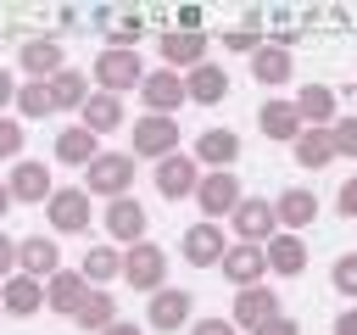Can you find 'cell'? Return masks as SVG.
Returning <instances> with one entry per match:
<instances>
[{"mask_svg": "<svg viewBox=\"0 0 357 335\" xmlns=\"http://www.w3.org/2000/svg\"><path fill=\"white\" fill-rule=\"evenodd\" d=\"M84 190H89V195H106V201L128 195V190H134V156H128V151H100V156L84 168Z\"/></svg>", "mask_w": 357, "mask_h": 335, "instance_id": "cell-1", "label": "cell"}, {"mask_svg": "<svg viewBox=\"0 0 357 335\" xmlns=\"http://www.w3.org/2000/svg\"><path fill=\"white\" fill-rule=\"evenodd\" d=\"M145 84V61L134 56V50H123V45H106L100 56H95V89H106V95H123V89H139Z\"/></svg>", "mask_w": 357, "mask_h": 335, "instance_id": "cell-2", "label": "cell"}, {"mask_svg": "<svg viewBox=\"0 0 357 335\" xmlns=\"http://www.w3.org/2000/svg\"><path fill=\"white\" fill-rule=\"evenodd\" d=\"M123 279L134 285V290H162V279H167V251L156 246V240H139V246H128L123 251Z\"/></svg>", "mask_w": 357, "mask_h": 335, "instance_id": "cell-3", "label": "cell"}, {"mask_svg": "<svg viewBox=\"0 0 357 335\" xmlns=\"http://www.w3.org/2000/svg\"><path fill=\"white\" fill-rule=\"evenodd\" d=\"M89 190L84 184H67V190H56L50 201H45V218H50V229L56 234H84L89 229Z\"/></svg>", "mask_w": 357, "mask_h": 335, "instance_id": "cell-4", "label": "cell"}, {"mask_svg": "<svg viewBox=\"0 0 357 335\" xmlns=\"http://www.w3.org/2000/svg\"><path fill=\"white\" fill-rule=\"evenodd\" d=\"M234 234L245 240V246H262V240H273L279 234V212H273V201L268 195H245L240 207H234Z\"/></svg>", "mask_w": 357, "mask_h": 335, "instance_id": "cell-5", "label": "cell"}, {"mask_svg": "<svg viewBox=\"0 0 357 335\" xmlns=\"http://www.w3.org/2000/svg\"><path fill=\"white\" fill-rule=\"evenodd\" d=\"M240 190H245V184H240V179H234L229 168H218V173H201V190H195V207H201L206 218H223V212L234 218V207L245 201Z\"/></svg>", "mask_w": 357, "mask_h": 335, "instance_id": "cell-6", "label": "cell"}, {"mask_svg": "<svg viewBox=\"0 0 357 335\" xmlns=\"http://www.w3.org/2000/svg\"><path fill=\"white\" fill-rule=\"evenodd\" d=\"M223 279L234 290H251V285H268V246H229L223 251Z\"/></svg>", "mask_w": 357, "mask_h": 335, "instance_id": "cell-7", "label": "cell"}, {"mask_svg": "<svg viewBox=\"0 0 357 335\" xmlns=\"http://www.w3.org/2000/svg\"><path fill=\"white\" fill-rule=\"evenodd\" d=\"M178 151V123L173 117H156V112H145L139 123H134V156H151V162H162V156H173Z\"/></svg>", "mask_w": 357, "mask_h": 335, "instance_id": "cell-8", "label": "cell"}, {"mask_svg": "<svg viewBox=\"0 0 357 335\" xmlns=\"http://www.w3.org/2000/svg\"><path fill=\"white\" fill-rule=\"evenodd\" d=\"M156 190H162L167 201L195 195V190H201V162H195V156H184V151L162 156V162H156Z\"/></svg>", "mask_w": 357, "mask_h": 335, "instance_id": "cell-9", "label": "cell"}, {"mask_svg": "<svg viewBox=\"0 0 357 335\" xmlns=\"http://www.w3.org/2000/svg\"><path fill=\"white\" fill-rule=\"evenodd\" d=\"M178 251H184V262L190 268H212V262H223V229L212 223V218H201V223H190L184 234H178Z\"/></svg>", "mask_w": 357, "mask_h": 335, "instance_id": "cell-10", "label": "cell"}, {"mask_svg": "<svg viewBox=\"0 0 357 335\" xmlns=\"http://www.w3.org/2000/svg\"><path fill=\"white\" fill-rule=\"evenodd\" d=\"M17 274H28V279L61 274V246H56V234H28V240H17Z\"/></svg>", "mask_w": 357, "mask_h": 335, "instance_id": "cell-11", "label": "cell"}, {"mask_svg": "<svg viewBox=\"0 0 357 335\" xmlns=\"http://www.w3.org/2000/svg\"><path fill=\"white\" fill-rule=\"evenodd\" d=\"M139 100L156 112V117H173L190 95H184V78L173 73V67H162V73H145V84H139Z\"/></svg>", "mask_w": 357, "mask_h": 335, "instance_id": "cell-12", "label": "cell"}, {"mask_svg": "<svg viewBox=\"0 0 357 335\" xmlns=\"http://www.w3.org/2000/svg\"><path fill=\"white\" fill-rule=\"evenodd\" d=\"M190 313H195L190 290H178V285H162V290L151 296V307H145V324H151V329H173V335H178V324H190Z\"/></svg>", "mask_w": 357, "mask_h": 335, "instance_id": "cell-13", "label": "cell"}, {"mask_svg": "<svg viewBox=\"0 0 357 335\" xmlns=\"http://www.w3.org/2000/svg\"><path fill=\"white\" fill-rule=\"evenodd\" d=\"M100 223H106V234H112V240H128V246H139L151 218H145V207H139L134 195H117V201H106V218H100Z\"/></svg>", "mask_w": 357, "mask_h": 335, "instance_id": "cell-14", "label": "cell"}, {"mask_svg": "<svg viewBox=\"0 0 357 335\" xmlns=\"http://www.w3.org/2000/svg\"><path fill=\"white\" fill-rule=\"evenodd\" d=\"M89 290H95V285H89L78 268H61V274H50V279H45V307L73 318V313L84 307V296H89Z\"/></svg>", "mask_w": 357, "mask_h": 335, "instance_id": "cell-15", "label": "cell"}, {"mask_svg": "<svg viewBox=\"0 0 357 335\" xmlns=\"http://www.w3.org/2000/svg\"><path fill=\"white\" fill-rule=\"evenodd\" d=\"M156 50H162V61H167L173 73H178V67H184V73H195V67L206 61V39H201V34H184V28H167Z\"/></svg>", "mask_w": 357, "mask_h": 335, "instance_id": "cell-16", "label": "cell"}, {"mask_svg": "<svg viewBox=\"0 0 357 335\" xmlns=\"http://www.w3.org/2000/svg\"><path fill=\"white\" fill-rule=\"evenodd\" d=\"M0 307H6L11 318H33V313L45 307V279H28V274H11V279L0 285Z\"/></svg>", "mask_w": 357, "mask_h": 335, "instance_id": "cell-17", "label": "cell"}, {"mask_svg": "<svg viewBox=\"0 0 357 335\" xmlns=\"http://www.w3.org/2000/svg\"><path fill=\"white\" fill-rule=\"evenodd\" d=\"M268 318H279V296H273V285H251V290H240V296H234L229 324L257 329V324H268Z\"/></svg>", "mask_w": 357, "mask_h": 335, "instance_id": "cell-18", "label": "cell"}, {"mask_svg": "<svg viewBox=\"0 0 357 335\" xmlns=\"http://www.w3.org/2000/svg\"><path fill=\"white\" fill-rule=\"evenodd\" d=\"M184 95L195 106H218V100H229V73L218 61H201L195 73H184Z\"/></svg>", "mask_w": 357, "mask_h": 335, "instance_id": "cell-19", "label": "cell"}, {"mask_svg": "<svg viewBox=\"0 0 357 335\" xmlns=\"http://www.w3.org/2000/svg\"><path fill=\"white\" fill-rule=\"evenodd\" d=\"M296 112H301V123H312V128H335V123H340L329 84H301V89H296Z\"/></svg>", "mask_w": 357, "mask_h": 335, "instance_id": "cell-20", "label": "cell"}, {"mask_svg": "<svg viewBox=\"0 0 357 335\" xmlns=\"http://www.w3.org/2000/svg\"><path fill=\"white\" fill-rule=\"evenodd\" d=\"M257 128L268 134V140H301V112H296V100H262V112H257Z\"/></svg>", "mask_w": 357, "mask_h": 335, "instance_id": "cell-21", "label": "cell"}, {"mask_svg": "<svg viewBox=\"0 0 357 335\" xmlns=\"http://www.w3.org/2000/svg\"><path fill=\"white\" fill-rule=\"evenodd\" d=\"M17 61H22V73H28V78H39V84H50V78L67 67V61H61V39H28Z\"/></svg>", "mask_w": 357, "mask_h": 335, "instance_id": "cell-22", "label": "cell"}, {"mask_svg": "<svg viewBox=\"0 0 357 335\" xmlns=\"http://www.w3.org/2000/svg\"><path fill=\"white\" fill-rule=\"evenodd\" d=\"M6 184H11V195H17V201H50V195H56L50 168H45V162H28V156L11 168V179H6Z\"/></svg>", "mask_w": 357, "mask_h": 335, "instance_id": "cell-23", "label": "cell"}, {"mask_svg": "<svg viewBox=\"0 0 357 335\" xmlns=\"http://www.w3.org/2000/svg\"><path fill=\"white\" fill-rule=\"evenodd\" d=\"M290 73H296V61H290V50H284V45H262V50L251 56V78H257L262 89L290 84Z\"/></svg>", "mask_w": 357, "mask_h": 335, "instance_id": "cell-24", "label": "cell"}, {"mask_svg": "<svg viewBox=\"0 0 357 335\" xmlns=\"http://www.w3.org/2000/svg\"><path fill=\"white\" fill-rule=\"evenodd\" d=\"M301 268H307V240H301V234H273V240H268V274L296 279Z\"/></svg>", "mask_w": 357, "mask_h": 335, "instance_id": "cell-25", "label": "cell"}, {"mask_svg": "<svg viewBox=\"0 0 357 335\" xmlns=\"http://www.w3.org/2000/svg\"><path fill=\"white\" fill-rule=\"evenodd\" d=\"M78 123H84L89 134H112V128H123V100H117V95H106V89H95V95L84 100Z\"/></svg>", "mask_w": 357, "mask_h": 335, "instance_id": "cell-26", "label": "cell"}, {"mask_svg": "<svg viewBox=\"0 0 357 335\" xmlns=\"http://www.w3.org/2000/svg\"><path fill=\"white\" fill-rule=\"evenodd\" d=\"M95 140L100 134H89L84 123H73V128H61L56 134V162H67V168H89L100 151H95Z\"/></svg>", "mask_w": 357, "mask_h": 335, "instance_id": "cell-27", "label": "cell"}, {"mask_svg": "<svg viewBox=\"0 0 357 335\" xmlns=\"http://www.w3.org/2000/svg\"><path fill=\"white\" fill-rule=\"evenodd\" d=\"M234 156H240V134H234V128H206V134L195 140V162H206L212 173L229 168Z\"/></svg>", "mask_w": 357, "mask_h": 335, "instance_id": "cell-28", "label": "cell"}, {"mask_svg": "<svg viewBox=\"0 0 357 335\" xmlns=\"http://www.w3.org/2000/svg\"><path fill=\"white\" fill-rule=\"evenodd\" d=\"M273 212H279V229L296 234V229H307V223L318 218V195H312V190H284V195L273 201Z\"/></svg>", "mask_w": 357, "mask_h": 335, "instance_id": "cell-29", "label": "cell"}, {"mask_svg": "<svg viewBox=\"0 0 357 335\" xmlns=\"http://www.w3.org/2000/svg\"><path fill=\"white\" fill-rule=\"evenodd\" d=\"M296 162L312 168V173L329 168V162H335V134H329V128H301V140H296Z\"/></svg>", "mask_w": 357, "mask_h": 335, "instance_id": "cell-30", "label": "cell"}, {"mask_svg": "<svg viewBox=\"0 0 357 335\" xmlns=\"http://www.w3.org/2000/svg\"><path fill=\"white\" fill-rule=\"evenodd\" d=\"M78 274L100 290L106 279H117V274H123V251H117V246H89V251H84V262H78Z\"/></svg>", "mask_w": 357, "mask_h": 335, "instance_id": "cell-31", "label": "cell"}, {"mask_svg": "<svg viewBox=\"0 0 357 335\" xmlns=\"http://www.w3.org/2000/svg\"><path fill=\"white\" fill-rule=\"evenodd\" d=\"M73 324H78L84 335H89V329L100 335V329H112V324H117V302H112L106 290H89V296H84V307L73 313Z\"/></svg>", "mask_w": 357, "mask_h": 335, "instance_id": "cell-32", "label": "cell"}, {"mask_svg": "<svg viewBox=\"0 0 357 335\" xmlns=\"http://www.w3.org/2000/svg\"><path fill=\"white\" fill-rule=\"evenodd\" d=\"M50 95H56V112H61V106H78V112H84V100H89L95 89H89V78H84V73L61 67V73L50 78Z\"/></svg>", "mask_w": 357, "mask_h": 335, "instance_id": "cell-33", "label": "cell"}, {"mask_svg": "<svg viewBox=\"0 0 357 335\" xmlns=\"http://www.w3.org/2000/svg\"><path fill=\"white\" fill-rule=\"evenodd\" d=\"M17 112H22V117H50V112H56V95H50V84L28 78V84L17 89Z\"/></svg>", "mask_w": 357, "mask_h": 335, "instance_id": "cell-34", "label": "cell"}, {"mask_svg": "<svg viewBox=\"0 0 357 335\" xmlns=\"http://www.w3.org/2000/svg\"><path fill=\"white\" fill-rule=\"evenodd\" d=\"M0 156L22 162V123L17 117H0Z\"/></svg>", "mask_w": 357, "mask_h": 335, "instance_id": "cell-35", "label": "cell"}, {"mask_svg": "<svg viewBox=\"0 0 357 335\" xmlns=\"http://www.w3.org/2000/svg\"><path fill=\"white\" fill-rule=\"evenodd\" d=\"M329 279H335V290H340V296H357V251H346V257L335 262V274H329Z\"/></svg>", "mask_w": 357, "mask_h": 335, "instance_id": "cell-36", "label": "cell"}, {"mask_svg": "<svg viewBox=\"0 0 357 335\" xmlns=\"http://www.w3.org/2000/svg\"><path fill=\"white\" fill-rule=\"evenodd\" d=\"M329 134H335V156H357V117H340Z\"/></svg>", "mask_w": 357, "mask_h": 335, "instance_id": "cell-37", "label": "cell"}, {"mask_svg": "<svg viewBox=\"0 0 357 335\" xmlns=\"http://www.w3.org/2000/svg\"><path fill=\"white\" fill-rule=\"evenodd\" d=\"M112 45L134 50V45H139V17H112Z\"/></svg>", "mask_w": 357, "mask_h": 335, "instance_id": "cell-38", "label": "cell"}, {"mask_svg": "<svg viewBox=\"0 0 357 335\" xmlns=\"http://www.w3.org/2000/svg\"><path fill=\"white\" fill-rule=\"evenodd\" d=\"M223 45H229V50H251V56H257L268 39H257V28H234V34H223Z\"/></svg>", "mask_w": 357, "mask_h": 335, "instance_id": "cell-39", "label": "cell"}, {"mask_svg": "<svg viewBox=\"0 0 357 335\" xmlns=\"http://www.w3.org/2000/svg\"><path fill=\"white\" fill-rule=\"evenodd\" d=\"M251 335H301V324H296V318H284V313H279V318H268V324H257V329H251Z\"/></svg>", "mask_w": 357, "mask_h": 335, "instance_id": "cell-40", "label": "cell"}, {"mask_svg": "<svg viewBox=\"0 0 357 335\" xmlns=\"http://www.w3.org/2000/svg\"><path fill=\"white\" fill-rule=\"evenodd\" d=\"M11 274H17V240H11V234H0V285H6Z\"/></svg>", "mask_w": 357, "mask_h": 335, "instance_id": "cell-41", "label": "cell"}, {"mask_svg": "<svg viewBox=\"0 0 357 335\" xmlns=\"http://www.w3.org/2000/svg\"><path fill=\"white\" fill-rule=\"evenodd\" d=\"M335 207H340V218H357V179H346V184H340Z\"/></svg>", "mask_w": 357, "mask_h": 335, "instance_id": "cell-42", "label": "cell"}, {"mask_svg": "<svg viewBox=\"0 0 357 335\" xmlns=\"http://www.w3.org/2000/svg\"><path fill=\"white\" fill-rule=\"evenodd\" d=\"M17 89H22V84H17V78L0 67V117H6V106H17Z\"/></svg>", "mask_w": 357, "mask_h": 335, "instance_id": "cell-43", "label": "cell"}, {"mask_svg": "<svg viewBox=\"0 0 357 335\" xmlns=\"http://www.w3.org/2000/svg\"><path fill=\"white\" fill-rule=\"evenodd\" d=\"M190 335H234V324H223V318H201V324H190Z\"/></svg>", "mask_w": 357, "mask_h": 335, "instance_id": "cell-44", "label": "cell"}, {"mask_svg": "<svg viewBox=\"0 0 357 335\" xmlns=\"http://www.w3.org/2000/svg\"><path fill=\"white\" fill-rule=\"evenodd\" d=\"M335 335H357V307H346V313L335 318Z\"/></svg>", "mask_w": 357, "mask_h": 335, "instance_id": "cell-45", "label": "cell"}, {"mask_svg": "<svg viewBox=\"0 0 357 335\" xmlns=\"http://www.w3.org/2000/svg\"><path fill=\"white\" fill-rule=\"evenodd\" d=\"M11 207H17V195H11V184L0 179V223H6V212H11Z\"/></svg>", "mask_w": 357, "mask_h": 335, "instance_id": "cell-46", "label": "cell"}, {"mask_svg": "<svg viewBox=\"0 0 357 335\" xmlns=\"http://www.w3.org/2000/svg\"><path fill=\"white\" fill-rule=\"evenodd\" d=\"M100 335H145L139 324H112V329H100Z\"/></svg>", "mask_w": 357, "mask_h": 335, "instance_id": "cell-47", "label": "cell"}, {"mask_svg": "<svg viewBox=\"0 0 357 335\" xmlns=\"http://www.w3.org/2000/svg\"><path fill=\"white\" fill-rule=\"evenodd\" d=\"M0 313H6V307H0Z\"/></svg>", "mask_w": 357, "mask_h": 335, "instance_id": "cell-48", "label": "cell"}]
</instances>
